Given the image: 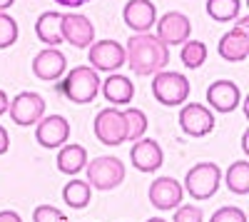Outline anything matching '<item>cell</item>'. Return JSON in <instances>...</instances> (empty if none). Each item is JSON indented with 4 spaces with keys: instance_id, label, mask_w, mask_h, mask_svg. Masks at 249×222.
Returning a JSON list of instances; mask_svg holds the SVG:
<instances>
[{
    "instance_id": "6da1fadb",
    "label": "cell",
    "mask_w": 249,
    "mask_h": 222,
    "mask_svg": "<svg viewBox=\"0 0 249 222\" xmlns=\"http://www.w3.org/2000/svg\"><path fill=\"white\" fill-rule=\"evenodd\" d=\"M124 63L137 75H155L170 65V48L157 35L135 33L124 45Z\"/></svg>"
},
{
    "instance_id": "7a4b0ae2",
    "label": "cell",
    "mask_w": 249,
    "mask_h": 222,
    "mask_svg": "<svg viewBox=\"0 0 249 222\" xmlns=\"http://www.w3.org/2000/svg\"><path fill=\"white\" fill-rule=\"evenodd\" d=\"M100 92V75L97 70H92L90 65H80V68H72L62 83V95L68 100L77 105H88L97 97Z\"/></svg>"
},
{
    "instance_id": "3957f363",
    "label": "cell",
    "mask_w": 249,
    "mask_h": 222,
    "mask_svg": "<svg viewBox=\"0 0 249 222\" xmlns=\"http://www.w3.org/2000/svg\"><path fill=\"white\" fill-rule=\"evenodd\" d=\"M85 175H88V185L95 187V190H115L117 185H122L124 180V163L115 155H102V157H95L85 165Z\"/></svg>"
},
{
    "instance_id": "277c9868",
    "label": "cell",
    "mask_w": 249,
    "mask_h": 222,
    "mask_svg": "<svg viewBox=\"0 0 249 222\" xmlns=\"http://www.w3.org/2000/svg\"><path fill=\"white\" fill-rule=\"evenodd\" d=\"M222 183V170L214 163H197L184 175V190L195 200H210L217 195Z\"/></svg>"
},
{
    "instance_id": "5b68a950",
    "label": "cell",
    "mask_w": 249,
    "mask_h": 222,
    "mask_svg": "<svg viewBox=\"0 0 249 222\" xmlns=\"http://www.w3.org/2000/svg\"><path fill=\"white\" fill-rule=\"evenodd\" d=\"M152 95L157 103L175 108V105H184L190 97V80L182 73H155L152 77Z\"/></svg>"
},
{
    "instance_id": "8992f818",
    "label": "cell",
    "mask_w": 249,
    "mask_h": 222,
    "mask_svg": "<svg viewBox=\"0 0 249 222\" xmlns=\"http://www.w3.org/2000/svg\"><path fill=\"white\" fill-rule=\"evenodd\" d=\"M8 110H10V120L15 125L30 128L45 117V97L37 92H18L10 100Z\"/></svg>"
},
{
    "instance_id": "52a82bcc",
    "label": "cell",
    "mask_w": 249,
    "mask_h": 222,
    "mask_svg": "<svg viewBox=\"0 0 249 222\" xmlns=\"http://www.w3.org/2000/svg\"><path fill=\"white\" fill-rule=\"evenodd\" d=\"M60 35L72 48L85 50V48H90L95 43V25L90 23V18L80 15V13H62Z\"/></svg>"
},
{
    "instance_id": "ba28073f",
    "label": "cell",
    "mask_w": 249,
    "mask_h": 222,
    "mask_svg": "<svg viewBox=\"0 0 249 222\" xmlns=\"http://www.w3.org/2000/svg\"><path fill=\"white\" fill-rule=\"evenodd\" d=\"M95 137L100 140L102 145L107 148H117L122 145L124 140V117H122V110H115V108H105L95 115Z\"/></svg>"
},
{
    "instance_id": "9c48e42d",
    "label": "cell",
    "mask_w": 249,
    "mask_h": 222,
    "mask_svg": "<svg viewBox=\"0 0 249 222\" xmlns=\"http://www.w3.org/2000/svg\"><path fill=\"white\" fill-rule=\"evenodd\" d=\"M179 128L190 137H204L214 130V112L202 105V103H190L182 105L179 110Z\"/></svg>"
},
{
    "instance_id": "30bf717a",
    "label": "cell",
    "mask_w": 249,
    "mask_h": 222,
    "mask_svg": "<svg viewBox=\"0 0 249 222\" xmlns=\"http://www.w3.org/2000/svg\"><path fill=\"white\" fill-rule=\"evenodd\" d=\"M88 50L90 68L97 73H115L124 65V48L117 40H97Z\"/></svg>"
},
{
    "instance_id": "8fae6325",
    "label": "cell",
    "mask_w": 249,
    "mask_h": 222,
    "mask_svg": "<svg viewBox=\"0 0 249 222\" xmlns=\"http://www.w3.org/2000/svg\"><path fill=\"white\" fill-rule=\"evenodd\" d=\"M157 40H162L164 45H182L184 40H190V33H192V23L184 13H177V10H170L164 13L160 20H157Z\"/></svg>"
},
{
    "instance_id": "7c38bea8",
    "label": "cell",
    "mask_w": 249,
    "mask_h": 222,
    "mask_svg": "<svg viewBox=\"0 0 249 222\" xmlns=\"http://www.w3.org/2000/svg\"><path fill=\"white\" fill-rule=\"evenodd\" d=\"M217 50L230 63H239V60L249 55V18H242L237 28H232L230 33H224L219 37Z\"/></svg>"
},
{
    "instance_id": "4fadbf2b",
    "label": "cell",
    "mask_w": 249,
    "mask_h": 222,
    "mask_svg": "<svg viewBox=\"0 0 249 222\" xmlns=\"http://www.w3.org/2000/svg\"><path fill=\"white\" fill-rule=\"evenodd\" d=\"M130 163L140 172H157L162 167V163H164V155H162L160 143H157V140H150V137L135 140V145L130 150Z\"/></svg>"
},
{
    "instance_id": "5bb4252c",
    "label": "cell",
    "mask_w": 249,
    "mask_h": 222,
    "mask_svg": "<svg viewBox=\"0 0 249 222\" xmlns=\"http://www.w3.org/2000/svg\"><path fill=\"white\" fill-rule=\"evenodd\" d=\"M35 140L43 148H48V150L62 148L70 140V123L62 115H48V117H43L37 123Z\"/></svg>"
},
{
    "instance_id": "9a60e30c",
    "label": "cell",
    "mask_w": 249,
    "mask_h": 222,
    "mask_svg": "<svg viewBox=\"0 0 249 222\" xmlns=\"http://www.w3.org/2000/svg\"><path fill=\"white\" fill-rule=\"evenodd\" d=\"M207 103L214 112H234L242 103L239 85L232 83V80H214L207 88Z\"/></svg>"
},
{
    "instance_id": "2e32d148",
    "label": "cell",
    "mask_w": 249,
    "mask_h": 222,
    "mask_svg": "<svg viewBox=\"0 0 249 222\" xmlns=\"http://www.w3.org/2000/svg\"><path fill=\"white\" fill-rule=\"evenodd\" d=\"M147 195H150V203L157 210H175V207L182 205L184 187L175 177H157V180H152Z\"/></svg>"
},
{
    "instance_id": "e0dca14e",
    "label": "cell",
    "mask_w": 249,
    "mask_h": 222,
    "mask_svg": "<svg viewBox=\"0 0 249 222\" xmlns=\"http://www.w3.org/2000/svg\"><path fill=\"white\" fill-rule=\"evenodd\" d=\"M122 20L135 33H150L157 23V8L150 0H127V5L122 10Z\"/></svg>"
},
{
    "instance_id": "ac0fdd59",
    "label": "cell",
    "mask_w": 249,
    "mask_h": 222,
    "mask_svg": "<svg viewBox=\"0 0 249 222\" xmlns=\"http://www.w3.org/2000/svg\"><path fill=\"white\" fill-rule=\"evenodd\" d=\"M65 68H68V60L57 48H45L33 57V73H35V77L45 80V83L57 80L65 73Z\"/></svg>"
},
{
    "instance_id": "d6986e66",
    "label": "cell",
    "mask_w": 249,
    "mask_h": 222,
    "mask_svg": "<svg viewBox=\"0 0 249 222\" xmlns=\"http://www.w3.org/2000/svg\"><path fill=\"white\" fill-rule=\"evenodd\" d=\"M100 90H102V95L107 97V103H112V105H127L130 100L135 97L132 80L127 75H120V73L110 75L105 83H100Z\"/></svg>"
},
{
    "instance_id": "ffe728a7",
    "label": "cell",
    "mask_w": 249,
    "mask_h": 222,
    "mask_svg": "<svg viewBox=\"0 0 249 222\" xmlns=\"http://www.w3.org/2000/svg\"><path fill=\"white\" fill-rule=\"evenodd\" d=\"M88 165V150L82 145H75V143H65L57 152V170L65 172V175H77L80 170H85Z\"/></svg>"
},
{
    "instance_id": "44dd1931",
    "label": "cell",
    "mask_w": 249,
    "mask_h": 222,
    "mask_svg": "<svg viewBox=\"0 0 249 222\" xmlns=\"http://www.w3.org/2000/svg\"><path fill=\"white\" fill-rule=\"evenodd\" d=\"M60 20H62V13H43L35 23V33L37 37L43 40L48 48H55L62 43V35H60Z\"/></svg>"
},
{
    "instance_id": "7402d4cb",
    "label": "cell",
    "mask_w": 249,
    "mask_h": 222,
    "mask_svg": "<svg viewBox=\"0 0 249 222\" xmlns=\"http://www.w3.org/2000/svg\"><path fill=\"white\" fill-rule=\"evenodd\" d=\"M62 200H65V205L72 207V210H85L92 200V187L85 180H70V183L62 187Z\"/></svg>"
},
{
    "instance_id": "603a6c76",
    "label": "cell",
    "mask_w": 249,
    "mask_h": 222,
    "mask_svg": "<svg viewBox=\"0 0 249 222\" xmlns=\"http://www.w3.org/2000/svg\"><path fill=\"white\" fill-rule=\"evenodd\" d=\"M224 183L234 195H247L249 192V163L247 160H237L224 172Z\"/></svg>"
},
{
    "instance_id": "cb8c5ba5",
    "label": "cell",
    "mask_w": 249,
    "mask_h": 222,
    "mask_svg": "<svg viewBox=\"0 0 249 222\" xmlns=\"http://www.w3.org/2000/svg\"><path fill=\"white\" fill-rule=\"evenodd\" d=\"M179 60H182V65L190 68V70L202 68L204 60H207V45L202 40H184L182 50H179Z\"/></svg>"
},
{
    "instance_id": "d4e9b609",
    "label": "cell",
    "mask_w": 249,
    "mask_h": 222,
    "mask_svg": "<svg viewBox=\"0 0 249 222\" xmlns=\"http://www.w3.org/2000/svg\"><path fill=\"white\" fill-rule=\"evenodd\" d=\"M122 117H124V137L127 140H140V137H144V132H147V115H144L142 110H137V108H130V110H124L122 112Z\"/></svg>"
},
{
    "instance_id": "484cf974",
    "label": "cell",
    "mask_w": 249,
    "mask_h": 222,
    "mask_svg": "<svg viewBox=\"0 0 249 222\" xmlns=\"http://www.w3.org/2000/svg\"><path fill=\"white\" fill-rule=\"evenodd\" d=\"M239 8H242L239 0H207V13H210V18L217 20V23L237 20Z\"/></svg>"
},
{
    "instance_id": "4316f807",
    "label": "cell",
    "mask_w": 249,
    "mask_h": 222,
    "mask_svg": "<svg viewBox=\"0 0 249 222\" xmlns=\"http://www.w3.org/2000/svg\"><path fill=\"white\" fill-rule=\"evenodd\" d=\"M18 40V23L8 13H0V50L10 48Z\"/></svg>"
},
{
    "instance_id": "83f0119b",
    "label": "cell",
    "mask_w": 249,
    "mask_h": 222,
    "mask_svg": "<svg viewBox=\"0 0 249 222\" xmlns=\"http://www.w3.org/2000/svg\"><path fill=\"white\" fill-rule=\"evenodd\" d=\"M33 222H70L65 212H60L53 205H40L33 212Z\"/></svg>"
},
{
    "instance_id": "f1b7e54d",
    "label": "cell",
    "mask_w": 249,
    "mask_h": 222,
    "mask_svg": "<svg viewBox=\"0 0 249 222\" xmlns=\"http://www.w3.org/2000/svg\"><path fill=\"white\" fill-rule=\"evenodd\" d=\"M210 222H247V215H244L242 207L224 205V207H219V210L210 217Z\"/></svg>"
},
{
    "instance_id": "f546056e",
    "label": "cell",
    "mask_w": 249,
    "mask_h": 222,
    "mask_svg": "<svg viewBox=\"0 0 249 222\" xmlns=\"http://www.w3.org/2000/svg\"><path fill=\"white\" fill-rule=\"evenodd\" d=\"M172 222H204V215L195 205H179L175 217H172Z\"/></svg>"
},
{
    "instance_id": "4dcf8cb0",
    "label": "cell",
    "mask_w": 249,
    "mask_h": 222,
    "mask_svg": "<svg viewBox=\"0 0 249 222\" xmlns=\"http://www.w3.org/2000/svg\"><path fill=\"white\" fill-rule=\"evenodd\" d=\"M8 148H10V135L5 132V128L0 125V155H5L8 152Z\"/></svg>"
},
{
    "instance_id": "1f68e13d",
    "label": "cell",
    "mask_w": 249,
    "mask_h": 222,
    "mask_svg": "<svg viewBox=\"0 0 249 222\" xmlns=\"http://www.w3.org/2000/svg\"><path fill=\"white\" fill-rule=\"evenodd\" d=\"M0 222H23V220H20V215L13 212V210H3L0 212Z\"/></svg>"
},
{
    "instance_id": "d6a6232c",
    "label": "cell",
    "mask_w": 249,
    "mask_h": 222,
    "mask_svg": "<svg viewBox=\"0 0 249 222\" xmlns=\"http://www.w3.org/2000/svg\"><path fill=\"white\" fill-rule=\"evenodd\" d=\"M57 5H68V8H80V5H85L88 0H55Z\"/></svg>"
},
{
    "instance_id": "836d02e7",
    "label": "cell",
    "mask_w": 249,
    "mask_h": 222,
    "mask_svg": "<svg viewBox=\"0 0 249 222\" xmlns=\"http://www.w3.org/2000/svg\"><path fill=\"white\" fill-rule=\"evenodd\" d=\"M8 105H10V100H8V95L0 90V115H5L8 112Z\"/></svg>"
},
{
    "instance_id": "e575fe53",
    "label": "cell",
    "mask_w": 249,
    "mask_h": 222,
    "mask_svg": "<svg viewBox=\"0 0 249 222\" xmlns=\"http://www.w3.org/2000/svg\"><path fill=\"white\" fill-rule=\"evenodd\" d=\"M13 3H15V0H0V13H3V10H8Z\"/></svg>"
},
{
    "instance_id": "d590c367",
    "label": "cell",
    "mask_w": 249,
    "mask_h": 222,
    "mask_svg": "<svg viewBox=\"0 0 249 222\" xmlns=\"http://www.w3.org/2000/svg\"><path fill=\"white\" fill-rule=\"evenodd\" d=\"M147 222H167V220H162V217H150Z\"/></svg>"
}]
</instances>
